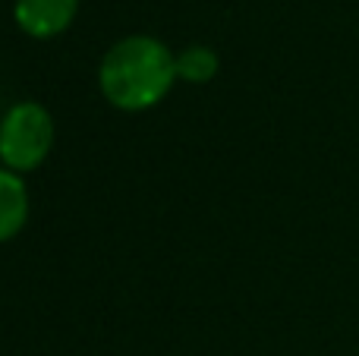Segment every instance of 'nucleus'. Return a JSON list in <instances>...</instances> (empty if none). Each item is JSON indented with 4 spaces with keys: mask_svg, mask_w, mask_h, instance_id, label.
<instances>
[{
    "mask_svg": "<svg viewBox=\"0 0 359 356\" xmlns=\"http://www.w3.org/2000/svg\"><path fill=\"white\" fill-rule=\"evenodd\" d=\"M177 82V54L151 35H130L111 44L98 67L101 95L120 111H149Z\"/></svg>",
    "mask_w": 359,
    "mask_h": 356,
    "instance_id": "obj_1",
    "label": "nucleus"
},
{
    "mask_svg": "<svg viewBox=\"0 0 359 356\" xmlns=\"http://www.w3.org/2000/svg\"><path fill=\"white\" fill-rule=\"evenodd\" d=\"M54 145V117L38 101H19L0 120V161L13 174L41 167Z\"/></svg>",
    "mask_w": 359,
    "mask_h": 356,
    "instance_id": "obj_2",
    "label": "nucleus"
},
{
    "mask_svg": "<svg viewBox=\"0 0 359 356\" xmlns=\"http://www.w3.org/2000/svg\"><path fill=\"white\" fill-rule=\"evenodd\" d=\"M79 0H16L13 19L32 38H54L67 32L76 19Z\"/></svg>",
    "mask_w": 359,
    "mask_h": 356,
    "instance_id": "obj_3",
    "label": "nucleus"
},
{
    "mask_svg": "<svg viewBox=\"0 0 359 356\" xmlns=\"http://www.w3.org/2000/svg\"><path fill=\"white\" fill-rule=\"evenodd\" d=\"M29 221V186L22 177L0 167V243L13 240Z\"/></svg>",
    "mask_w": 359,
    "mask_h": 356,
    "instance_id": "obj_4",
    "label": "nucleus"
},
{
    "mask_svg": "<svg viewBox=\"0 0 359 356\" xmlns=\"http://www.w3.org/2000/svg\"><path fill=\"white\" fill-rule=\"evenodd\" d=\"M217 67H221L217 54L211 48H205V44H192V48L177 54V79L189 82V85H205V82H211Z\"/></svg>",
    "mask_w": 359,
    "mask_h": 356,
    "instance_id": "obj_5",
    "label": "nucleus"
}]
</instances>
